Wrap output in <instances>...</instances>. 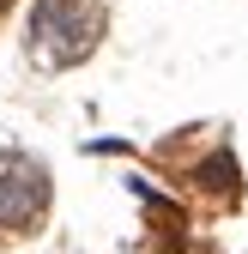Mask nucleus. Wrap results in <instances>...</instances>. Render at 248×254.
I'll return each instance as SVG.
<instances>
[{
	"instance_id": "nucleus-1",
	"label": "nucleus",
	"mask_w": 248,
	"mask_h": 254,
	"mask_svg": "<svg viewBox=\"0 0 248 254\" xmlns=\"http://www.w3.org/2000/svg\"><path fill=\"white\" fill-rule=\"evenodd\" d=\"M103 24H109L103 0H37L24 49H30V61L43 73H67L103 43Z\"/></svg>"
},
{
	"instance_id": "nucleus-2",
	"label": "nucleus",
	"mask_w": 248,
	"mask_h": 254,
	"mask_svg": "<svg viewBox=\"0 0 248 254\" xmlns=\"http://www.w3.org/2000/svg\"><path fill=\"white\" fill-rule=\"evenodd\" d=\"M49 170L37 157H18V151H0V230L24 236V230H43L49 218Z\"/></svg>"
},
{
	"instance_id": "nucleus-4",
	"label": "nucleus",
	"mask_w": 248,
	"mask_h": 254,
	"mask_svg": "<svg viewBox=\"0 0 248 254\" xmlns=\"http://www.w3.org/2000/svg\"><path fill=\"white\" fill-rule=\"evenodd\" d=\"M6 6H12V0H0V12H6Z\"/></svg>"
},
{
	"instance_id": "nucleus-3",
	"label": "nucleus",
	"mask_w": 248,
	"mask_h": 254,
	"mask_svg": "<svg viewBox=\"0 0 248 254\" xmlns=\"http://www.w3.org/2000/svg\"><path fill=\"white\" fill-rule=\"evenodd\" d=\"M206 188H224V194H236V164H230V157H212V164H206Z\"/></svg>"
}]
</instances>
